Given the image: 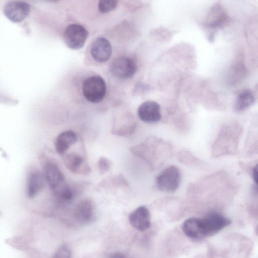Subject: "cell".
<instances>
[{
    "mask_svg": "<svg viewBox=\"0 0 258 258\" xmlns=\"http://www.w3.org/2000/svg\"><path fill=\"white\" fill-rule=\"evenodd\" d=\"M82 92L85 98L89 101L94 103L101 102L106 92L105 81L98 75L89 77L83 83Z\"/></svg>",
    "mask_w": 258,
    "mask_h": 258,
    "instance_id": "cell-1",
    "label": "cell"
},
{
    "mask_svg": "<svg viewBox=\"0 0 258 258\" xmlns=\"http://www.w3.org/2000/svg\"><path fill=\"white\" fill-rule=\"evenodd\" d=\"M180 182V172L179 169L170 166L164 169L156 177L158 188L165 192H173L178 187Z\"/></svg>",
    "mask_w": 258,
    "mask_h": 258,
    "instance_id": "cell-2",
    "label": "cell"
},
{
    "mask_svg": "<svg viewBox=\"0 0 258 258\" xmlns=\"http://www.w3.org/2000/svg\"><path fill=\"white\" fill-rule=\"evenodd\" d=\"M89 35L88 31L83 26L73 24L66 28L63 40L67 46L72 49L83 47Z\"/></svg>",
    "mask_w": 258,
    "mask_h": 258,
    "instance_id": "cell-3",
    "label": "cell"
},
{
    "mask_svg": "<svg viewBox=\"0 0 258 258\" xmlns=\"http://www.w3.org/2000/svg\"><path fill=\"white\" fill-rule=\"evenodd\" d=\"M137 67L135 61L126 56H120L114 59L110 65L111 74L119 79H127L136 73Z\"/></svg>",
    "mask_w": 258,
    "mask_h": 258,
    "instance_id": "cell-4",
    "label": "cell"
},
{
    "mask_svg": "<svg viewBox=\"0 0 258 258\" xmlns=\"http://www.w3.org/2000/svg\"><path fill=\"white\" fill-rule=\"evenodd\" d=\"M201 220L205 237L217 233L231 223L229 219L215 213H210Z\"/></svg>",
    "mask_w": 258,
    "mask_h": 258,
    "instance_id": "cell-5",
    "label": "cell"
},
{
    "mask_svg": "<svg viewBox=\"0 0 258 258\" xmlns=\"http://www.w3.org/2000/svg\"><path fill=\"white\" fill-rule=\"evenodd\" d=\"M30 7L23 1H12L7 2L4 8L6 17L13 22L23 21L29 14Z\"/></svg>",
    "mask_w": 258,
    "mask_h": 258,
    "instance_id": "cell-6",
    "label": "cell"
},
{
    "mask_svg": "<svg viewBox=\"0 0 258 258\" xmlns=\"http://www.w3.org/2000/svg\"><path fill=\"white\" fill-rule=\"evenodd\" d=\"M138 114L140 119L145 122H157L161 118L160 106L155 101H145L139 107Z\"/></svg>",
    "mask_w": 258,
    "mask_h": 258,
    "instance_id": "cell-7",
    "label": "cell"
},
{
    "mask_svg": "<svg viewBox=\"0 0 258 258\" xmlns=\"http://www.w3.org/2000/svg\"><path fill=\"white\" fill-rule=\"evenodd\" d=\"M129 222L138 230L144 231L151 226V216L148 209L141 206L134 210L129 215Z\"/></svg>",
    "mask_w": 258,
    "mask_h": 258,
    "instance_id": "cell-8",
    "label": "cell"
},
{
    "mask_svg": "<svg viewBox=\"0 0 258 258\" xmlns=\"http://www.w3.org/2000/svg\"><path fill=\"white\" fill-rule=\"evenodd\" d=\"M91 54L97 62L107 61L111 54V46L109 41L104 37L96 38L92 43Z\"/></svg>",
    "mask_w": 258,
    "mask_h": 258,
    "instance_id": "cell-9",
    "label": "cell"
},
{
    "mask_svg": "<svg viewBox=\"0 0 258 258\" xmlns=\"http://www.w3.org/2000/svg\"><path fill=\"white\" fill-rule=\"evenodd\" d=\"M64 163L68 169L74 173L86 175L91 171L84 158L75 152L67 154L64 158Z\"/></svg>",
    "mask_w": 258,
    "mask_h": 258,
    "instance_id": "cell-10",
    "label": "cell"
},
{
    "mask_svg": "<svg viewBox=\"0 0 258 258\" xmlns=\"http://www.w3.org/2000/svg\"><path fill=\"white\" fill-rule=\"evenodd\" d=\"M44 173L49 185L55 190L65 184L64 176L56 164L52 163L46 164L44 168Z\"/></svg>",
    "mask_w": 258,
    "mask_h": 258,
    "instance_id": "cell-11",
    "label": "cell"
},
{
    "mask_svg": "<svg viewBox=\"0 0 258 258\" xmlns=\"http://www.w3.org/2000/svg\"><path fill=\"white\" fill-rule=\"evenodd\" d=\"M75 217L80 222L86 223L90 222L94 216V206L93 202L89 199H83L76 205Z\"/></svg>",
    "mask_w": 258,
    "mask_h": 258,
    "instance_id": "cell-12",
    "label": "cell"
},
{
    "mask_svg": "<svg viewBox=\"0 0 258 258\" xmlns=\"http://www.w3.org/2000/svg\"><path fill=\"white\" fill-rule=\"evenodd\" d=\"M182 229L184 234L191 239H199L205 237L200 218H190L185 220L182 223Z\"/></svg>",
    "mask_w": 258,
    "mask_h": 258,
    "instance_id": "cell-13",
    "label": "cell"
},
{
    "mask_svg": "<svg viewBox=\"0 0 258 258\" xmlns=\"http://www.w3.org/2000/svg\"><path fill=\"white\" fill-rule=\"evenodd\" d=\"M78 137L73 131H66L60 133L55 141V148L59 155H63L73 145L76 143Z\"/></svg>",
    "mask_w": 258,
    "mask_h": 258,
    "instance_id": "cell-14",
    "label": "cell"
},
{
    "mask_svg": "<svg viewBox=\"0 0 258 258\" xmlns=\"http://www.w3.org/2000/svg\"><path fill=\"white\" fill-rule=\"evenodd\" d=\"M44 185L43 178L39 172L31 173L28 178L27 195L29 198H34L41 189Z\"/></svg>",
    "mask_w": 258,
    "mask_h": 258,
    "instance_id": "cell-15",
    "label": "cell"
},
{
    "mask_svg": "<svg viewBox=\"0 0 258 258\" xmlns=\"http://www.w3.org/2000/svg\"><path fill=\"white\" fill-rule=\"evenodd\" d=\"M255 100L254 95L250 90H244L237 95L235 103V109L237 111H243L252 105Z\"/></svg>",
    "mask_w": 258,
    "mask_h": 258,
    "instance_id": "cell-16",
    "label": "cell"
},
{
    "mask_svg": "<svg viewBox=\"0 0 258 258\" xmlns=\"http://www.w3.org/2000/svg\"><path fill=\"white\" fill-rule=\"evenodd\" d=\"M56 193L60 200L67 202L71 201L75 196L74 189L66 184L56 190Z\"/></svg>",
    "mask_w": 258,
    "mask_h": 258,
    "instance_id": "cell-17",
    "label": "cell"
},
{
    "mask_svg": "<svg viewBox=\"0 0 258 258\" xmlns=\"http://www.w3.org/2000/svg\"><path fill=\"white\" fill-rule=\"evenodd\" d=\"M118 4L117 1L102 0L98 3V9L102 13H107L115 9Z\"/></svg>",
    "mask_w": 258,
    "mask_h": 258,
    "instance_id": "cell-18",
    "label": "cell"
},
{
    "mask_svg": "<svg viewBox=\"0 0 258 258\" xmlns=\"http://www.w3.org/2000/svg\"><path fill=\"white\" fill-rule=\"evenodd\" d=\"M98 167L100 172L103 174L110 169L111 167V162L106 157L102 156L98 160Z\"/></svg>",
    "mask_w": 258,
    "mask_h": 258,
    "instance_id": "cell-19",
    "label": "cell"
},
{
    "mask_svg": "<svg viewBox=\"0 0 258 258\" xmlns=\"http://www.w3.org/2000/svg\"><path fill=\"white\" fill-rule=\"evenodd\" d=\"M71 251L70 248L63 245L54 253L53 258H71Z\"/></svg>",
    "mask_w": 258,
    "mask_h": 258,
    "instance_id": "cell-20",
    "label": "cell"
},
{
    "mask_svg": "<svg viewBox=\"0 0 258 258\" xmlns=\"http://www.w3.org/2000/svg\"><path fill=\"white\" fill-rule=\"evenodd\" d=\"M252 178L254 182L257 185V165L256 164L252 169Z\"/></svg>",
    "mask_w": 258,
    "mask_h": 258,
    "instance_id": "cell-21",
    "label": "cell"
},
{
    "mask_svg": "<svg viewBox=\"0 0 258 258\" xmlns=\"http://www.w3.org/2000/svg\"><path fill=\"white\" fill-rule=\"evenodd\" d=\"M109 258H126V257L121 253L116 252L111 254Z\"/></svg>",
    "mask_w": 258,
    "mask_h": 258,
    "instance_id": "cell-22",
    "label": "cell"
}]
</instances>
